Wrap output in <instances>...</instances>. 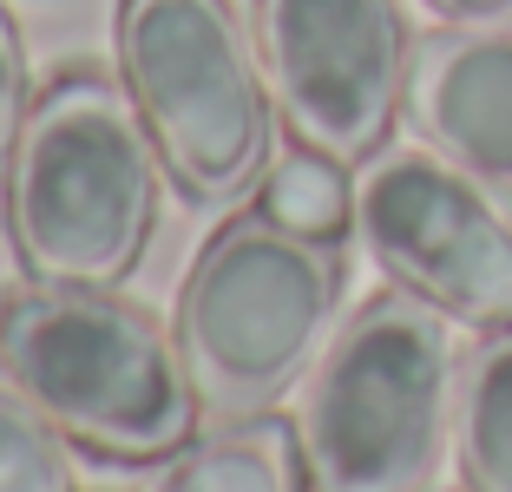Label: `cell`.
Instances as JSON below:
<instances>
[{
  "mask_svg": "<svg viewBox=\"0 0 512 492\" xmlns=\"http://www.w3.org/2000/svg\"><path fill=\"white\" fill-rule=\"evenodd\" d=\"M165 158L106 66H60L27 105L0 178V237L33 283L119 289L165 210Z\"/></svg>",
  "mask_w": 512,
  "mask_h": 492,
  "instance_id": "cell-1",
  "label": "cell"
},
{
  "mask_svg": "<svg viewBox=\"0 0 512 492\" xmlns=\"http://www.w3.org/2000/svg\"><path fill=\"white\" fill-rule=\"evenodd\" d=\"M0 381L27 394L86 460L158 466L204 420L178 335L145 302L86 283L0 289Z\"/></svg>",
  "mask_w": 512,
  "mask_h": 492,
  "instance_id": "cell-2",
  "label": "cell"
},
{
  "mask_svg": "<svg viewBox=\"0 0 512 492\" xmlns=\"http://www.w3.org/2000/svg\"><path fill=\"white\" fill-rule=\"evenodd\" d=\"M342 296L348 256L335 237H302L263 204L224 217L197 243L171 302V335L204 420L276 414L342 328Z\"/></svg>",
  "mask_w": 512,
  "mask_h": 492,
  "instance_id": "cell-3",
  "label": "cell"
},
{
  "mask_svg": "<svg viewBox=\"0 0 512 492\" xmlns=\"http://www.w3.org/2000/svg\"><path fill=\"white\" fill-rule=\"evenodd\" d=\"M460 322L407 289H375L342 315L296 388L309 492H427L453 447Z\"/></svg>",
  "mask_w": 512,
  "mask_h": 492,
  "instance_id": "cell-4",
  "label": "cell"
},
{
  "mask_svg": "<svg viewBox=\"0 0 512 492\" xmlns=\"http://www.w3.org/2000/svg\"><path fill=\"white\" fill-rule=\"evenodd\" d=\"M112 53L184 204L224 210L263 184L283 119L237 0H119Z\"/></svg>",
  "mask_w": 512,
  "mask_h": 492,
  "instance_id": "cell-5",
  "label": "cell"
},
{
  "mask_svg": "<svg viewBox=\"0 0 512 492\" xmlns=\"http://www.w3.org/2000/svg\"><path fill=\"white\" fill-rule=\"evenodd\" d=\"M355 237L394 289L460 328H512V197L434 145H381L355 171Z\"/></svg>",
  "mask_w": 512,
  "mask_h": 492,
  "instance_id": "cell-6",
  "label": "cell"
},
{
  "mask_svg": "<svg viewBox=\"0 0 512 492\" xmlns=\"http://www.w3.org/2000/svg\"><path fill=\"white\" fill-rule=\"evenodd\" d=\"M283 138L362 171L401 125L407 105V33L401 0H250Z\"/></svg>",
  "mask_w": 512,
  "mask_h": 492,
  "instance_id": "cell-7",
  "label": "cell"
},
{
  "mask_svg": "<svg viewBox=\"0 0 512 492\" xmlns=\"http://www.w3.org/2000/svg\"><path fill=\"white\" fill-rule=\"evenodd\" d=\"M407 132L512 197V27H427L407 66Z\"/></svg>",
  "mask_w": 512,
  "mask_h": 492,
  "instance_id": "cell-8",
  "label": "cell"
},
{
  "mask_svg": "<svg viewBox=\"0 0 512 492\" xmlns=\"http://www.w3.org/2000/svg\"><path fill=\"white\" fill-rule=\"evenodd\" d=\"M138 492H309L296 420H211V433H191L171 460L151 466Z\"/></svg>",
  "mask_w": 512,
  "mask_h": 492,
  "instance_id": "cell-9",
  "label": "cell"
},
{
  "mask_svg": "<svg viewBox=\"0 0 512 492\" xmlns=\"http://www.w3.org/2000/svg\"><path fill=\"white\" fill-rule=\"evenodd\" d=\"M453 460L467 492H512V328H486L460 361Z\"/></svg>",
  "mask_w": 512,
  "mask_h": 492,
  "instance_id": "cell-10",
  "label": "cell"
},
{
  "mask_svg": "<svg viewBox=\"0 0 512 492\" xmlns=\"http://www.w3.org/2000/svg\"><path fill=\"white\" fill-rule=\"evenodd\" d=\"M263 210L276 224L302 230V237H335L342 243L355 230V178L348 164L322 158V151H289L263 171Z\"/></svg>",
  "mask_w": 512,
  "mask_h": 492,
  "instance_id": "cell-11",
  "label": "cell"
},
{
  "mask_svg": "<svg viewBox=\"0 0 512 492\" xmlns=\"http://www.w3.org/2000/svg\"><path fill=\"white\" fill-rule=\"evenodd\" d=\"M73 453L79 447L27 394L0 381V492H86Z\"/></svg>",
  "mask_w": 512,
  "mask_h": 492,
  "instance_id": "cell-12",
  "label": "cell"
},
{
  "mask_svg": "<svg viewBox=\"0 0 512 492\" xmlns=\"http://www.w3.org/2000/svg\"><path fill=\"white\" fill-rule=\"evenodd\" d=\"M33 66H27V33H20L14 7L0 0V178H7V158L20 145V125H27V105H33Z\"/></svg>",
  "mask_w": 512,
  "mask_h": 492,
  "instance_id": "cell-13",
  "label": "cell"
},
{
  "mask_svg": "<svg viewBox=\"0 0 512 492\" xmlns=\"http://www.w3.org/2000/svg\"><path fill=\"white\" fill-rule=\"evenodd\" d=\"M434 27H512V0H414Z\"/></svg>",
  "mask_w": 512,
  "mask_h": 492,
  "instance_id": "cell-14",
  "label": "cell"
},
{
  "mask_svg": "<svg viewBox=\"0 0 512 492\" xmlns=\"http://www.w3.org/2000/svg\"><path fill=\"white\" fill-rule=\"evenodd\" d=\"M427 492H467V486H427Z\"/></svg>",
  "mask_w": 512,
  "mask_h": 492,
  "instance_id": "cell-15",
  "label": "cell"
}]
</instances>
